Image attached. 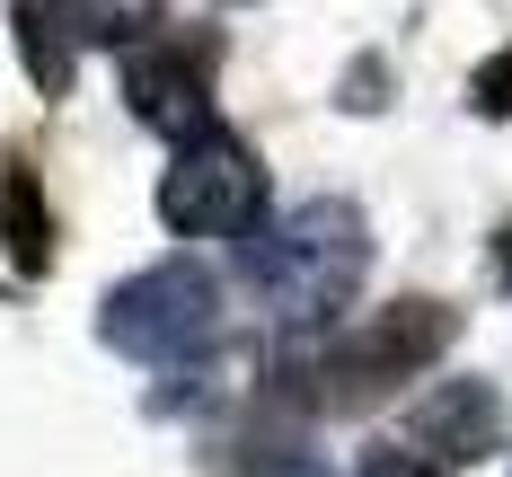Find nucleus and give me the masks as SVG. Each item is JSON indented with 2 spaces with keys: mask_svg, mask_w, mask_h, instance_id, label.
<instances>
[{
  "mask_svg": "<svg viewBox=\"0 0 512 477\" xmlns=\"http://www.w3.org/2000/svg\"><path fill=\"white\" fill-rule=\"evenodd\" d=\"M362 265H371V230H362L354 204H336V195H318L301 204L274 239H248V274L265 283V301L283 318H336L354 301Z\"/></svg>",
  "mask_w": 512,
  "mask_h": 477,
  "instance_id": "1",
  "label": "nucleus"
},
{
  "mask_svg": "<svg viewBox=\"0 0 512 477\" xmlns=\"http://www.w3.org/2000/svg\"><path fill=\"white\" fill-rule=\"evenodd\" d=\"M495 433H504L495 389H486V380H442V389L407 416V451L415 460H451V469H468V460L495 451Z\"/></svg>",
  "mask_w": 512,
  "mask_h": 477,
  "instance_id": "6",
  "label": "nucleus"
},
{
  "mask_svg": "<svg viewBox=\"0 0 512 477\" xmlns=\"http://www.w3.org/2000/svg\"><path fill=\"white\" fill-rule=\"evenodd\" d=\"M265 212V168L248 142H230L221 124L177 142V168L159 177V221L177 239H221V230H256Z\"/></svg>",
  "mask_w": 512,
  "mask_h": 477,
  "instance_id": "3",
  "label": "nucleus"
},
{
  "mask_svg": "<svg viewBox=\"0 0 512 477\" xmlns=\"http://www.w3.org/2000/svg\"><path fill=\"white\" fill-rule=\"evenodd\" d=\"M362 477H442V469H433V460H415V451H371Z\"/></svg>",
  "mask_w": 512,
  "mask_h": 477,
  "instance_id": "11",
  "label": "nucleus"
},
{
  "mask_svg": "<svg viewBox=\"0 0 512 477\" xmlns=\"http://www.w3.org/2000/svg\"><path fill=\"white\" fill-rule=\"evenodd\" d=\"M0 239H9V265L18 274H45L53 265V212H45V186L27 159L0 168Z\"/></svg>",
  "mask_w": 512,
  "mask_h": 477,
  "instance_id": "8",
  "label": "nucleus"
},
{
  "mask_svg": "<svg viewBox=\"0 0 512 477\" xmlns=\"http://www.w3.org/2000/svg\"><path fill=\"white\" fill-rule=\"evenodd\" d=\"M124 98H133V115H142L151 133H168V142L212 133L204 53H186V45H133L124 53Z\"/></svg>",
  "mask_w": 512,
  "mask_h": 477,
  "instance_id": "5",
  "label": "nucleus"
},
{
  "mask_svg": "<svg viewBox=\"0 0 512 477\" xmlns=\"http://www.w3.org/2000/svg\"><path fill=\"white\" fill-rule=\"evenodd\" d=\"M80 18V45H133L159 27V0H71Z\"/></svg>",
  "mask_w": 512,
  "mask_h": 477,
  "instance_id": "9",
  "label": "nucleus"
},
{
  "mask_svg": "<svg viewBox=\"0 0 512 477\" xmlns=\"http://www.w3.org/2000/svg\"><path fill=\"white\" fill-rule=\"evenodd\" d=\"M468 106H477V115H495V124L512 115V45L495 53V62H477V71H468Z\"/></svg>",
  "mask_w": 512,
  "mask_h": 477,
  "instance_id": "10",
  "label": "nucleus"
},
{
  "mask_svg": "<svg viewBox=\"0 0 512 477\" xmlns=\"http://www.w3.org/2000/svg\"><path fill=\"white\" fill-rule=\"evenodd\" d=\"M18 62L36 80V98H71V62H80V18L71 0H18Z\"/></svg>",
  "mask_w": 512,
  "mask_h": 477,
  "instance_id": "7",
  "label": "nucleus"
},
{
  "mask_svg": "<svg viewBox=\"0 0 512 477\" xmlns=\"http://www.w3.org/2000/svg\"><path fill=\"white\" fill-rule=\"evenodd\" d=\"M380 80H389V71H380V62H362L354 80H345V106H380Z\"/></svg>",
  "mask_w": 512,
  "mask_h": 477,
  "instance_id": "12",
  "label": "nucleus"
},
{
  "mask_svg": "<svg viewBox=\"0 0 512 477\" xmlns=\"http://www.w3.org/2000/svg\"><path fill=\"white\" fill-rule=\"evenodd\" d=\"M292 477H318V469H292Z\"/></svg>",
  "mask_w": 512,
  "mask_h": 477,
  "instance_id": "13",
  "label": "nucleus"
},
{
  "mask_svg": "<svg viewBox=\"0 0 512 477\" xmlns=\"http://www.w3.org/2000/svg\"><path fill=\"white\" fill-rule=\"evenodd\" d=\"M212 327H221V292H212L204 265H186V257L115 283L98 310V336L115 354H133V363H186L195 345H212Z\"/></svg>",
  "mask_w": 512,
  "mask_h": 477,
  "instance_id": "2",
  "label": "nucleus"
},
{
  "mask_svg": "<svg viewBox=\"0 0 512 477\" xmlns=\"http://www.w3.org/2000/svg\"><path fill=\"white\" fill-rule=\"evenodd\" d=\"M451 336H460V310H451V301H398V310H380L371 327H354V336L318 363V380H327L336 407H362V398L415 380L433 354H451Z\"/></svg>",
  "mask_w": 512,
  "mask_h": 477,
  "instance_id": "4",
  "label": "nucleus"
}]
</instances>
